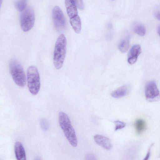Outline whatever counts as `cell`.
<instances>
[{"label": "cell", "instance_id": "cell-3", "mask_svg": "<svg viewBox=\"0 0 160 160\" xmlns=\"http://www.w3.org/2000/svg\"><path fill=\"white\" fill-rule=\"evenodd\" d=\"M9 67L10 73L15 84L19 87H24L26 84V79L21 64L17 60L13 59L10 60Z\"/></svg>", "mask_w": 160, "mask_h": 160}, {"label": "cell", "instance_id": "cell-8", "mask_svg": "<svg viewBox=\"0 0 160 160\" xmlns=\"http://www.w3.org/2000/svg\"><path fill=\"white\" fill-rule=\"evenodd\" d=\"M141 52V46L138 44L133 45L129 52L128 61L130 64H134L137 60L138 57Z\"/></svg>", "mask_w": 160, "mask_h": 160}, {"label": "cell", "instance_id": "cell-10", "mask_svg": "<svg viewBox=\"0 0 160 160\" xmlns=\"http://www.w3.org/2000/svg\"><path fill=\"white\" fill-rule=\"evenodd\" d=\"M67 14L70 18L78 15L77 7L74 0H66L65 1Z\"/></svg>", "mask_w": 160, "mask_h": 160}, {"label": "cell", "instance_id": "cell-25", "mask_svg": "<svg viewBox=\"0 0 160 160\" xmlns=\"http://www.w3.org/2000/svg\"><path fill=\"white\" fill-rule=\"evenodd\" d=\"M34 160H42V159L39 157H36L34 159Z\"/></svg>", "mask_w": 160, "mask_h": 160}, {"label": "cell", "instance_id": "cell-17", "mask_svg": "<svg viewBox=\"0 0 160 160\" xmlns=\"http://www.w3.org/2000/svg\"><path fill=\"white\" fill-rule=\"evenodd\" d=\"M129 47V40L128 38H125L122 40L118 46L119 50L122 53L126 52Z\"/></svg>", "mask_w": 160, "mask_h": 160}, {"label": "cell", "instance_id": "cell-11", "mask_svg": "<svg viewBox=\"0 0 160 160\" xmlns=\"http://www.w3.org/2000/svg\"><path fill=\"white\" fill-rule=\"evenodd\" d=\"M14 152L17 160H27L25 150L21 142L18 141L16 142Z\"/></svg>", "mask_w": 160, "mask_h": 160}, {"label": "cell", "instance_id": "cell-23", "mask_svg": "<svg viewBox=\"0 0 160 160\" xmlns=\"http://www.w3.org/2000/svg\"><path fill=\"white\" fill-rule=\"evenodd\" d=\"M154 15L155 17L158 20H160V10L155 12Z\"/></svg>", "mask_w": 160, "mask_h": 160}, {"label": "cell", "instance_id": "cell-12", "mask_svg": "<svg viewBox=\"0 0 160 160\" xmlns=\"http://www.w3.org/2000/svg\"><path fill=\"white\" fill-rule=\"evenodd\" d=\"M130 87L129 85H123L112 92L111 95L114 98H121L128 94L130 91Z\"/></svg>", "mask_w": 160, "mask_h": 160}, {"label": "cell", "instance_id": "cell-16", "mask_svg": "<svg viewBox=\"0 0 160 160\" xmlns=\"http://www.w3.org/2000/svg\"><path fill=\"white\" fill-rule=\"evenodd\" d=\"M14 6L17 10L22 12L26 7L27 0H17L14 2Z\"/></svg>", "mask_w": 160, "mask_h": 160}, {"label": "cell", "instance_id": "cell-13", "mask_svg": "<svg viewBox=\"0 0 160 160\" xmlns=\"http://www.w3.org/2000/svg\"><path fill=\"white\" fill-rule=\"evenodd\" d=\"M71 25L75 32L78 34L80 33L81 24L80 18L78 15L70 18Z\"/></svg>", "mask_w": 160, "mask_h": 160}, {"label": "cell", "instance_id": "cell-22", "mask_svg": "<svg viewBox=\"0 0 160 160\" xmlns=\"http://www.w3.org/2000/svg\"><path fill=\"white\" fill-rule=\"evenodd\" d=\"M153 144H152L150 146V147L149 148L148 151V152L146 154V155L145 157V158H144L143 160H148L150 155V151H151V149L152 147V146L153 145Z\"/></svg>", "mask_w": 160, "mask_h": 160}, {"label": "cell", "instance_id": "cell-2", "mask_svg": "<svg viewBox=\"0 0 160 160\" xmlns=\"http://www.w3.org/2000/svg\"><path fill=\"white\" fill-rule=\"evenodd\" d=\"M66 45L65 37L61 34L56 41L53 53V64L57 69H60L63 65L66 56Z\"/></svg>", "mask_w": 160, "mask_h": 160}, {"label": "cell", "instance_id": "cell-21", "mask_svg": "<svg viewBox=\"0 0 160 160\" xmlns=\"http://www.w3.org/2000/svg\"><path fill=\"white\" fill-rule=\"evenodd\" d=\"M85 160H96V159L93 154L89 153L86 155Z\"/></svg>", "mask_w": 160, "mask_h": 160}, {"label": "cell", "instance_id": "cell-14", "mask_svg": "<svg viewBox=\"0 0 160 160\" xmlns=\"http://www.w3.org/2000/svg\"><path fill=\"white\" fill-rule=\"evenodd\" d=\"M135 127L136 131L138 134L143 132L146 128V123L142 119L137 120L135 123Z\"/></svg>", "mask_w": 160, "mask_h": 160}, {"label": "cell", "instance_id": "cell-19", "mask_svg": "<svg viewBox=\"0 0 160 160\" xmlns=\"http://www.w3.org/2000/svg\"><path fill=\"white\" fill-rule=\"evenodd\" d=\"M40 123L42 128L44 131L47 130L49 126L48 123L45 119L42 118L40 119Z\"/></svg>", "mask_w": 160, "mask_h": 160}, {"label": "cell", "instance_id": "cell-15", "mask_svg": "<svg viewBox=\"0 0 160 160\" xmlns=\"http://www.w3.org/2000/svg\"><path fill=\"white\" fill-rule=\"evenodd\" d=\"M134 32L140 36H143L146 33V29L144 27L139 23H135L133 26Z\"/></svg>", "mask_w": 160, "mask_h": 160}, {"label": "cell", "instance_id": "cell-7", "mask_svg": "<svg viewBox=\"0 0 160 160\" xmlns=\"http://www.w3.org/2000/svg\"><path fill=\"white\" fill-rule=\"evenodd\" d=\"M146 99L149 102L157 101L160 99V93L157 84L154 81L149 82L145 89Z\"/></svg>", "mask_w": 160, "mask_h": 160}, {"label": "cell", "instance_id": "cell-9", "mask_svg": "<svg viewBox=\"0 0 160 160\" xmlns=\"http://www.w3.org/2000/svg\"><path fill=\"white\" fill-rule=\"evenodd\" d=\"M94 139L97 144L105 149L109 150L112 147L109 139L106 137L96 134L94 136Z\"/></svg>", "mask_w": 160, "mask_h": 160}, {"label": "cell", "instance_id": "cell-6", "mask_svg": "<svg viewBox=\"0 0 160 160\" xmlns=\"http://www.w3.org/2000/svg\"><path fill=\"white\" fill-rule=\"evenodd\" d=\"M52 17L56 29L59 32L62 31L65 28L66 22L63 13L60 8L55 6L52 9Z\"/></svg>", "mask_w": 160, "mask_h": 160}, {"label": "cell", "instance_id": "cell-24", "mask_svg": "<svg viewBox=\"0 0 160 160\" xmlns=\"http://www.w3.org/2000/svg\"><path fill=\"white\" fill-rule=\"evenodd\" d=\"M158 32L159 36H160V25L158 26Z\"/></svg>", "mask_w": 160, "mask_h": 160}, {"label": "cell", "instance_id": "cell-20", "mask_svg": "<svg viewBox=\"0 0 160 160\" xmlns=\"http://www.w3.org/2000/svg\"><path fill=\"white\" fill-rule=\"evenodd\" d=\"M75 3L77 7L80 10L83 9L84 5L82 1V0H74Z\"/></svg>", "mask_w": 160, "mask_h": 160}, {"label": "cell", "instance_id": "cell-18", "mask_svg": "<svg viewBox=\"0 0 160 160\" xmlns=\"http://www.w3.org/2000/svg\"><path fill=\"white\" fill-rule=\"evenodd\" d=\"M115 124V131L123 128L126 126V123L119 120H116L114 122Z\"/></svg>", "mask_w": 160, "mask_h": 160}, {"label": "cell", "instance_id": "cell-4", "mask_svg": "<svg viewBox=\"0 0 160 160\" xmlns=\"http://www.w3.org/2000/svg\"><path fill=\"white\" fill-rule=\"evenodd\" d=\"M27 79L29 91L33 95H37L40 88V78L36 67L32 65L27 69Z\"/></svg>", "mask_w": 160, "mask_h": 160}, {"label": "cell", "instance_id": "cell-1", "mask_svg": "<svg viewBox=\"0 0 160 160\" xmlns=\"http://www.w3.org/2000/svg\"><path fill=\"white\" fill-rule=\"evenodd\" d=\"M58 121L60 127L69 143L73 147H77L78 142L77 136L68 116L63 112H60Z\"/></svg>", "mask_w": 160, "mask_h": 160}, {"label": "cell", "instance_id": "cell-5", "mask_svg": "<svg viewBox=\"0 0 160 160\" xmlns=\"http://www.w3.org/2000/svg\"><path fill=\"white\" fill-rule=\"evenodd\" d=\"M34 21L33 10L30 6L26 7L20 15V22L22 30L25 32L29 31L33 27Z\"/></svg>", "mask_w": 160, "mask_h": 160}]
</instances>
